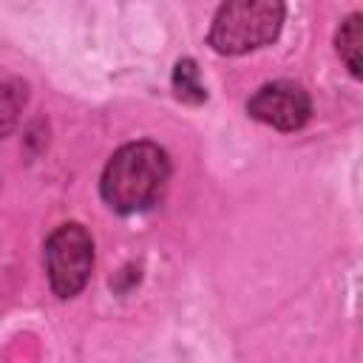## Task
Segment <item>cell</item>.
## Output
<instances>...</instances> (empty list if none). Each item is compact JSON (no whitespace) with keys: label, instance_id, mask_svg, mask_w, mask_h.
<instances>
[{"label":"cell","instance_id":"obj_5","mask_svg":"<svg viewBox=\"0 0 363 363\" xmlns=\"http://www.w3.org/2000/svg\"><path fill=\"white\" fill-rule=\"evenodd\" d=\"M335 43H337V54L346 62L349 74L360 77V68H363V57H360L363 54V17L360 14H349L337 28Z\"/></svg>","mask_w":363,"mask_h":363},{"label":"cell","instance_id":"obj_4","mask_svg":"<svg viewBox=\"0 0 363 363\" xmlns=\"http://www.w3.org/2000/svg\"><path fill=\"white\" fill-rule=\"evenodd\" d=\"M247 113L278 130H298L312 113V99L298 82L278 79L255 91V96L247 102Z\"/></svg>","mask_w":363,"mask_h":363},{"label":"cell","instance_id":"obj_7","mask_svg":"<svg viewBox=\"0 0 363 363\" xmlns=\"http://www.w3.org/2000/svg\"><path fill=\"white\" fill-rule=\"evenodd\" d=\"M26 105V85L17 79H9L0 85V136L9 133L17 125V116Z\"/></svg>","mask_w":363,"mask_h":363},{"label":"cell","instance_id":"obj_6","mask_svg":"<svg viewBox=\"0 0 363 363\" xmlns=\"http://www.w3.org/2000/svg\"><path fill=\"white\" fill-rule=\"evenodd\" d=\"M173 91L182 102H190V105H201L207 99V88L199 77V65L193 60H179L176 68H173Z\"/></svg>","mask_w":363,"mask_h":363},{"label":"cell","instance_id":"obj_3","mask_svg":"<svg viewBox=\"0 0 363 363\" xmlns=\"http://www.w3.org/2000/svg\"><path fill=\"white\" fill-rule=\"evenodd\" d=\"M45 267L54 295L74 298L91 278L94 241L82 224H62L45 241Z\"/></svg>","mask_w":363,"mask_h":363},{"label":"cell","instance_id":"obj_1","mask_svg":"<svg viewBox=\"0 0 363 363\" xmlns=\"http://www.w3.org/2000/svg\"><path fill=\"white\" fill-rule=\"evenodd\" d=\"M170 179V159L153 142H130L119 147L102 170L99 193L116 213H142L153 207Z\"/></svg>","mask_w":363,"mask_h":363},{"label":"cell","instance_id":"obj_2","mask_svg":"<svg viewBox=\"0 0 363 363\" xmlns=\"http://www.w3.org/2000/svg\"><path fill=\"white\" fill-rule=\"evenodd\" d=\"M284 23V6L272 0H233L224 3L210 26L207 43L213 51L235 57L272 43Z\"/></svg>","mask_w":363,"mask_h":363}]
</instances>
